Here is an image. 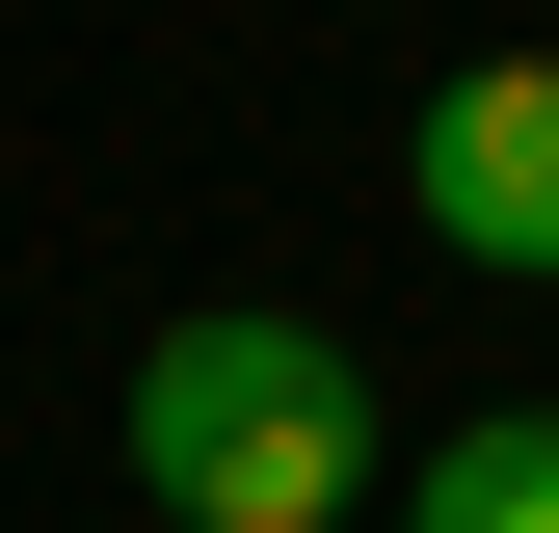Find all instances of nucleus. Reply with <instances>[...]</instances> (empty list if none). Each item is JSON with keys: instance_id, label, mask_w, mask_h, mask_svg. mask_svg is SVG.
I'll list each match as a JSON object with an SVG mask.
<instances>
[{"instance_id": "obj_1", "label": "nucleus", "mask_w": 559, "mask_h": 533, "mask_svg": "<svg viewBox=\"0 0 559 533\" xmlns=\"http://www.w3.org/2000/svg\"><path fill=\"white\" fill-rule=\"evenodd\" d=\"M400 453H373V347H320V320H160L133 347V507L160 533H346Z\"/></svg>"}, {"instance_id": "obj_2", "label": "nucleus", "mask_w": 559, "mask_h": 533, "mask_svg": "<svg viewBox=\"0 0 559 533\" xmlns=\"http://www.w3.org/2000/svg\"><path fill=\"white\" fill-rule=\"evenodd\" d=\"M400 214H427L453 266H507V294H559V54H479V81H427V133H400Z\"/></svg>"}, {"instance_id": "obj_3", "label": "nucleus", "mask_w": 559, "mask_h": 533, "mask_svg": "<svg viewBox=\"0 0 559 533\" xmlns=\"http://www.w3.org/2000/svg\"><path fill=\"white\" fill-rule=\"evenodd\" d=\"M427 533H559V400H479V427H427Z\"/></svg>"}]
</instances>
